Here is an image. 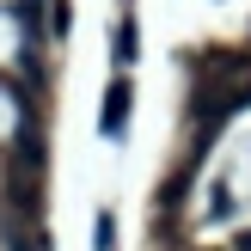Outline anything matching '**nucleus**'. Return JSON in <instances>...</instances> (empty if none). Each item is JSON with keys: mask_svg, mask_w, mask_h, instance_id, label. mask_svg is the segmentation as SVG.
Instances as JSON below:
<instances>
[{"mask_svg": "<svg viewBox=\"0 0 251 251\" xmlns=\"http://www.w3.org/2000/svg\"><path fill=\"white\" fill-rule=\"evenodd\" d=\"M129 110H135V80L117 74V80L104 86V104H98V135H104V141H123V135H129Z\"/></svg>", "mask_w": 251, "mask_h": 251, "instance_id": "obj_1", "label": "nucleus"}, {"mask_svg": "<svg viewBox=\"0 0 251 251\" xmlns=\"http://www.w3.org/2000/svg\"><path fill=\"white\" fill-rule=\"evenodd\" d=\"M135 55H141V31H135V19H117V31H110V61L129 68Z\"/></svg>", "mask_w": 251, "mask_h": 251, "instance_id": "obj_2", "label": "nucleus"}, {"mask_svg": "<svg viewBox=\"0 0 251 251\" xmlns=\"http://www.w3.org/2000/svg\"><path fill=\"white\" fill-rule=\"evenodd\" d=\"M92 251H117V215H98V227H92Z\"/></svg>", "mask_w": 251, "mask_h": 251, "instance_id": "obj_3", "label": "nucleus"}]
</instances>
